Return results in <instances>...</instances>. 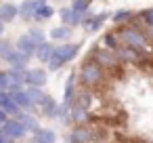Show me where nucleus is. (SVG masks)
<instances>
[{
	"label": "nucleus",
	"mask_w": 153,
	"mask_h": 143,
	"mask_svg": "<svg viewBox=\"0 0 153 143\" xmlns=\"http://www.w3.org/2000/svg\"><path fill=\"white\" fill-rule=\"evenodd\" d=\"M80 80H82V84H84L86 88L97 86V84L103 80V67H101L94 59H88V61L82 65V70H80Z\"/></svg>",
	"instance_id": "1"
},
{
	"label": "nucleus",
	"mask_w": 153,
	"mask_h": 143,
	"mask_svg": "<svg viewBox=\"0 0 153 143\" xmlns=\"http://www.w3.org/2000/svg\"><path fill=\"white\" fill-rule=\"evenodd\" d=\"M2 133H4V135H7V137H9L13 143H15V141H21V139H25L30 130L25 128V124H23L19 118H11V120H9V122L2 126Z\"/></svg>",
	"instance_id": "2"
},
{
	"label": "nucleus",
	"mask_w": 153,
	"mask_h": 143,
	"mask_svg": "<svg viewBox=\"0 0 153 143\" xmlns=\"http://www.w3.org/2000/svg\"><path fill=\"white\" fill-rule=\"evenodd\" d=\"M120 40H122L126 46H134V49H143V46L147 44L145 36H143L138 30H134V28H124V30L120 32Z\"/></svg>",
	"instance_id": "3"
},
{
	"label": "nucleus",
	"mask_w": 153,
	"mask_h": 143,
	"mask_svg": "<svg viewBox=\"0 0 153 143\" xmlns=\"http://www.w3.org/2000/svg\"><path fill=\"white\" fill-rule=\"evenodd\" d=\"M92 59L101 65V67H107V70H111V67H115L117 65V53L115 51H111V49H94V53H92Z\"/></svg>",
	"instance_id": "4"
},
{
	"label": "nucleus",
	"mask_w": 153,
	"mask_h": 143,
	"mask_svg": "<svg viewBox=\"0 0 153 143\" xmlns=\"http://www.w3.org/2000/svg\"><path fill=\"white\" fill-rule=\"evenodd\" d=\"M80 49H82V44H78V42H63L61 46H57L55 57L61 59L63 63H69V61H74V59L78 57Z\"/></svg>",
	"instance_id": "5"
},
{
	"label": "nucleus",
	"mask_w": 153,
	"mask_h": 143,
	"mask_svg": "<svg viewBox=\"0 0 153 143\" xmlns=\"http://www.w3.org/2000/svg\"><path fill=\"white\" fill-rule=\"evenodd\" d=\"M46 80H48V74H46V70H44V67H32V70H27V72H25V84H27V86L44 88Z\"/></svg>",
	"instance_id": "6"
},
{
	"label": "nucleus",
	"mask_w": 153,
	"mask_h": 143,
	"mask_svg": "<svg viewBox=\"0 0 153 143\" xmlns=\"http://www.w3.org/2000/svg\"><path fill=\"white\" fill-rule=\"evenodd\" d=\"M0 107H2L11 118H15V116H19V114L23 112V109L15 103V99L11 97V93H9V91H0Z\"/></svg>",
	"instance_id": "7"
},
{
	"label": "nucleus",
	"mask_w": 153,
	"mask_h": 143,
	"mask_svg": "<svg viewBox=\"0 0 153 143\" xmlns=\"http://www.w3.org/2000/svg\"><path fill=\"white\" fill-rule=\"evenodd\" d=\"M46 0H23L19 4V17L21 19H34V13L38 7H42Z\"/></svg>",
	"instance_id": "8"
},
{
	"label": "nucleus",
	"mask_w": 153,
	"mask_h": 143,
	"mask_svg": "<svg viewBox=\"0 0 153 143\" xmlns=\"http://www.w3.org/2000/svg\"><path fill=\"white\" fill-rule=\"evenodd\" d=\"M15 46H17V51H21V53H23V55H27V57L36 55V51H38V44H36L27 34L19 36V38H17V42H15Z\"/></svg>",
	"instance_id": "9"
},
{
	"label": "nucleus",
	"mask_w": 153,
	"mask_h": 143,
	"mask_svg": "<svg viewBox=\"0 0 153 143\" xmlns=\"http://www.w3.org/2000/svg\"><path fill=\"white\" fill-rule=\"evenodd\" d=\"M90 139H92V133H90V128L84 126V124H78V126L69 133V143H88Z\"/></svg>",
	"instance_id": "10"
},
{
	"label": "nucleus",
	"mask_w": 153,
	"mask_h": 143,
	"mask_svg": "<svg viewBox=\"0 0 153 143\" xmlns=\"http://www.w3.org/2000/svg\"><path fill=\"white\" fill-rule=\"evenodd\" d=\"M76 74L71 72L69 78H67V84L63 88V105H74L76 103Z\"/></svg>",
	"instance_id": "11"
},
{
	"label": "nucleus",
	"mask_w": 153,
	"mask_h": 143,
	"mask_svg": "<svg viewBox=\"0 0 153 143\" xmlns=\"http://www.w3.org/2000/svg\"><path fill=\"white\" fill-rule=\"evenodd\" d=\"M7 63L11 65V70H23V72H25V70H27V65H30V57L15 49V53L7 59Z\"/></svg>",
	"instance_id": "12"
},
{
	"label": "nucleus",
	"mask_w": 153,
	"mask_h": 143,
	"mask_svg": "<svg viewBox=\"0 0 153 143\" xmlns=\"http://www.w3.org/2000/svg\"><path fill=\"white\" fill-rule=\"evenodd\" d=\"M9 93H11V97L15 99V103H17L21 109H27V112H30V109L34 107V103H32V97H30L27 88H25V91H23V88H21V91H9Z\"/></svg>",
	"instance_id": "13"
},
{
	"label": "nucleus",
	"mask_w": 153,
	"mask_h": 143,
	"mask_svg": "<svg viewBox=\"0 0 153 143\" xmlns=\"http://www.w3.org/2000/svg\"><path fill=\"white\" fill-rule=\"evenodd\" d=\"M15 17H19V7L17 4H13V2L0 4V21H2V23H9Z\"/></svg>",
	"instance_id": "14"
},
{
	"label": "nucleus",
	"mask_w": 153,
	"mask_h": 143,
	"mask_svg": "<svg viewBox=\"0 0 153 143\" xmlns=\"http://www.w3.org/2000/svg\"><path fill=\"white\" fill-rule=\"evenodd\" d=\"M107 17H109V13H99V15H90V13H88L82 25H84L88 32H97V30L103 25V21H105Z\"/></svg>",
	"instance_id": "15"
},
{
	"label": "nucleus",
	"mask_w": 153,
	"mask_h": 143,
	"mask_svg": "<svg viewBox=\"0 0 153 143\" xmlns=\"http://www.w3.org/2000/svg\"><path fill=\"white\" fill-rule=\"evenodd\" d=\"M55 51H57V49H55L51 42H44V44L38 46V51H36V59L42 61V63H48V61L55 57Z\"/></svg>",
	"instance_id": "16"
},
{
	"label": "nucleus",
	"mask_w": 153,
	"mask_h": 143,
	"mask_svg": "<svg viewBox=\"0 0 153 143\" xmlns=\"http://www.w3.org/2000/svg\"><path fill=\"white\" fill-rule=\"evenodd\" d=\"M15 118H19V120L25 124V128H27V130H32V135H34L38 128H40V124H38V118H36L32 112H27V109H23V112H21L19 116H15Z\"/></svg>",
	"instance_id": "17"
},
{
	"label": "nucleus",
	"mask_w": 153,
	"mask_h": 143,
	"mask_svg": "<svg viewBox=\"0 0 153 143\" xmlns=\"http://www.w3.org/2000/svg\"><path fill=\"white\" fill-rule=\"evenodd\" d=\"M59 107H61V105H59V103H57V101H55L51 95H48V97H46V101L42 103V114H44L46 118H57Z\"/></svg>",
	"instance_id": "18"
},
{
	"label": "nucleus",
	"mask_w": 153,
	"mask_h": 143,
	"mask_svg": "<svg viewBox=\"0 0 153 143\" xmlns=\"http://www.w3.org/2000/svg\"><path fill=\"white\" fill-rule=\"evenodd\" d=\"M34 137H36L38 141H42V143H57V133H55L53 128H44V126H40V128L34 133Z\"/></svg>",
	"instance_id": "19"
},
{
	"label": "nucleus",
	"mask_w": 153,
	"mask_h": 143,
	"mask_svg": "<svg viewBox=\"0 0 153 143\" xmlns=\"http://www.w3.org/2000/svg\"><path fill=\"white\" fill-rule=\"evenodd\" d=\"M140 49H134V46H124V49H117L115 53H117V57L122 59V61H136L138 57H140V53H138Z\"/></svg>",
	"instance_id": "20"
},
{
	"label": "nucleus",
	"mask_w": 153,
	"mask_h": 143,
	"mask_svg": "<svg viewBox=\"0 0 153 143\" xmlns=\"http://www.w3.org/2000/svg\"><path fill=\"white\" fill-rule=\"evenodd\" d=\"M53 15H55V9H53L48 2H44L42 7H38V9H36V13H34V19H36V21H48Z\"/></svg>",
	"instance_id": "21"
},
{
	"label": "nucleus",
	"mask_w": 153,
	"mask_h": 143,
	"mask_svg": "<svg viewBox=\"0 0 153 143\" xmlns=\"http://www.w3.org/2000/svg\"><path fill=\"white\" fill-rule=\"evenodd\" d=\"M27 93H30V97H32V103L34 105H38V107H42V103L46 101V93H44V88H38V86H27Z\"/></svg>",
	"instance_id": "22"
},
{
	"label": "nucleus",
	"mask_w": 153,
	"mask_h": 143,
	"mask_svg": "<svg viewBox=\"0 0 153 143\" xmlns=\"http://www.w3.org/2000/svg\"><path fill=\"white\" fill-rule=\"evenodd\" d=\"M86 118H88V109L82 107L80 103H74V105H71V120H74L76 124H84Z\"/></svg>",
	"instance_id": "23"
},
{
	"label": "nucleus",
	"mask_w": 153,
	"mask_h": 143,
	"mask_svg": "<svg viewBox=\"0 0 153 143\" xmlns=\"http://www.w3.org/2000/svg\"><path fill=\"white\" fill-rule=\"evenodd\" d=\"M69 36H71V28H69V25H57V28L51 30V38H53V40H61V42H65Z\"/></svg>",
	"instance_id": "24"
},
{
	"label": "nucleus",
	"mask_w": 153,
	"mask_h": 143,
	"mask_svg": "<svg viewBox=\"0 0 153 143\" xmlns=\"http://www.w3.org/2000/svg\"><path fill=\"white\" fill-rule=\"evenodd\" d=\"M15 49H17V46H13L11 40H0V59L7 61V59L15 53Z\"/></svg>",
	"instance_id": "25"
},
{
	"label": "nucleus",
	"mask_w": 153,
	"mask_h": 143,
	"mask_svg": "<svg viewBox=\"0 0 153 143\" xmlns=\"http://www.w3.org/2000/svg\"><path fill=\"white\" fill-rule=\"evenodd\" d=\"M92 4V0H74L71 9L78 11V13H88V7Z\"/></svg>",
	"instance_id": "26"
},
{
	"label": "nucleus",
	"mask_w": 153,
	"mask_h": 143,
	"mask_svg": "<svg viewBox=\"0 0 153 143\" xmlns=\"http://www.w3.org/2000/svg\"><path fill=\"white\" fill-rule=\"evenodd\" d=\"M27 36H30V38H32V40H34L38 46L46 42V38H44V32H42V30H38V28H36V30H30V32H27Z\"/></svg>",
	"instance_id": "27"
},
{
	"label": "nucleus",
	"mask_w": 153,
	"mask_h": 143,
	"mask_svg": "<svg viewBox=\"0 0 153 143\" xmlns=\"http://www.w3.org/2000/svg\"><path fill=\"white\" fill-rule=\"evenodd\" d=\"M130 17H132V11H126V9H124V11H115L111 19H113L115 23H124V21H128Z\"/></svg>",
	"instance_id": "28"
},
{
	"label": "nucleus",
	"mask_w": 153,
	"mask_h": 143,
	"mask_svg": "<svg viewBox=\"0 0 153 143\" xmlns=\"http://www.w3.org/2000/svg\"><path fill=\"white\" fill-rule=\"evenodd\" d=\"M140 17H143V21H145L149 28H153V9H147V11H143V13H140Z\"/></svg>",
	"instance_id": "29"
},
{
	"label": "nucleus",
	"mask_w": 153,
	"mask_h": 143,
	"mask_svg": "<svg viewBox=\"0 0 153 143\" xmlns=\"http://www.w3.org/2000/svg\"><path fill=\"white\" fill-rule=\"evenodd\" d=\"M105 44H107L111 51H117V38H115L113 34H107V36H105Z\"/></svg>",
	"instance_id": "30"
},
{
	"label": "nucleus",
	"mask_w": 153,
	"mask_h": 143,
	"mask_svg": "<svg viewBox=\"0 0 153 143\" xmlns=\"http://www.w3.org/2000/svg\"><path fill=\"white\" fill-rule=\"evenodd\" d=\"M63 65H65V63H63L61 59H57V57H53V59L48 61V70H51V72H57V70H61Z\"/></svg>",
	"instance_id": "31"
},
{
	"label": "nucleus",
	"mask_w": 153,
	"mask_h": 143,
	"mask_svg": "<svg viewBox=\"0 0 153 143\" xmlns=\"http://www.w3.org/2000/svg\"><path fill=\"white\" fill-rule=\"evenodd\" d=\"M0 91H9V82H7V74L0 72Z\"/></svg>",
	"instance_id": "32"
},
{
	"label": "nucleus",
	"mask_w": 153,
	"mask_h": 143,
	"mask_svg": "<svg viewBox=\"0 0 153 143\" xmlns=\"http://www.w3.org/2000/svg\"><path fill=\"white\" fill-rule=\"evenodd\" d=\"M9 120H11V116H9V114H7V112H4L2 107H0V126H4V124H7Z\"/></svg>",
	"instance_id": "33"
},
{
	"label": "nucleus",
	"mask_w": 153,
	"mask_h": 143,
	"mask_svg": "<svg viewBox=\"0 0 153 143\" xmlns=\"http://www.w3.org/2000/svg\"><path fill=\"white\" fill-rule=\"evenodd\" d=\"M30 143H42V141H38V139H36V137L32 135V139H30Z\"/></svg>",
	"instance_id": "34"
},
{
	"label": "nucleus",
	"mask_w": 153,
	"mask_h": 143,
	"mask_svg": "<svg viewBox=\"0 0 153 143\" xmlns=\"http://www.w3.org/2000/svg\"><path fill=\"white\" fill-rule=\"evenodd\" d=\"M2 32H4V23L0 21V36H2Z\"/></svg>",
	"instance_id": "35"
},
{
	"label": "nucleus",
	"mask_w": 153,
	"mask_h": 143,
	"mask_svg": "<svg viewBox=\"0 0 153 143\" xmlns=\"http://www.w3.org/2000/svg\"><path fill=\"white\" fill-rule=\"evenodd\" d=\"M0 130H2V126H0Z\"/></svg>",
	"instance_id": "36"
}]
</instances>
